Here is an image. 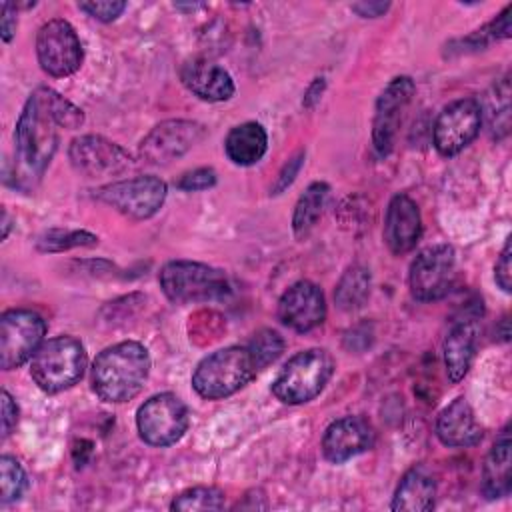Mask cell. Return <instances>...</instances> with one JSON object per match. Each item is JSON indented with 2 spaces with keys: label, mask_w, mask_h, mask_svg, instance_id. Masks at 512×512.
Wrapping results in <instances>:
<instances>
[{
  "label": "cell",
  "mask_w": 512,
  "mask_h": 512,
  "mask_svg": "<svg viewBox=\"0 0 512 512\" xmlns=\"http://www.w3.org/2000/svg\"><path fill=\"white\" fill-rule=\"evenodd\" d=\"M86 350L74 336H56L36 350L30 362L34 384L46 394H58L72 388L86 370Z\"/></svg>",
  "instance_id": "cell-3"
},
{
  "label": "cell",
  "mask_w": 512,
  "mask_h": 512,
  "mask_svg": "<svg viewBox=\"0 0 512 512\" xmlns=\"http://www.w3.org/2000/svg\"><path fill=\"white\" fill-rule=\"evenodd\" d=\"M46 334V322L38 312L10 308L0 316V366L14 370L36 354Z\"/></svg>",
  "instance_id": "cell-8"
},
{
  "label": "cell",
  "mask_w": 512,
  "mask_h": 512,
  "mask_svg": "<svg viewBox=\"0 0 512 512\" xmlns=\"http://www.w3.org/2000/svg\"><path fill=\"white\" fill-rule=\"evenodd\" d=\"M224 150L234 164L252 166L266 154L268 134L258 122H242L228 132Z\"/></svg>",
  "instance_id": "cell-24"
},
{
  "label": "cell",
  "mask_w": 512,
  "mask_h": 512,
  "mask_svg": "<svg viewBox=\"0 0 512 512\" xmlns=\"http://www.w3.org/2000/svg\"><path fill=\"white\" fill-rule=\"evenodd\" d=\"M334 372V358L324 348L294 354L272 382V394L284 404H304L316 398Z\"/></svg>",
  "instance_id": "cell-5"
},
{
  "label": "cell",
  "mask_w": 512,
  "mask_h": 512,
  "mask_svg": "<svg viewBox=\"0 0 512 512\" xmlns=\"http://www.w3.org/2000/svg\"><path fill=\"white\" fill-rule=\"evenodd\" d=\"M456 278V254L448 244L424 248L410 264V292L420 302L444 298Z\"/></svg>",
  "instance_id": "cell-11"
},
{
  "label": "cell",
  "mask_w": 512,
  "mask_h": 512,
  "mask_svg": "<svg viewBox=\"0 0 512 512\" xmlns=\"http://www.w3.org/2000/svg\"><path fill=\"white\" fill-rule=\"evenodd\" d=\"M8 232H10V218H8V212L2 210V240H6Z\"/></svg>",
  "instance_id": "cell-41"
},
{
  "label": "cell",
  "mask_w": 512,
  "mask_h": 512,
  "mask_svg": "<svg viewBox=\"0 0 512 512\" xmlns=\"http://www.w3.org/2000/svg\"><path fill=\"white\" fill-rule=\"evenodd\" d=\"M482 118L488 122L492 138L502 140L510 132V78L504 76L490 86L480 106Z\"/></svg>",
  "instance_id": "cell-25"
},
{
  "label": "cell",
  "mask_w": 512,
  "mask_h": 512,
  "mask_svg": "<svg viewBox=\"0 0 512 512\" xmlns=\"http://www.w3.org/2000/svg\"><path fill=\"white\" fill-rule=\"evenodd\" d=\"M328 194H330V186L326 182H312L300 194L292 214V230L296 238H304L314 228V224L322 216Z\"/></svg>",
  "instance_id": "cell-26"
},
{
  "label": "cell",
  "mask_w": 512,
  "mask_h": 512,
  "mask_svg": "<svg viewBox=\"0 0 512 512\" xmlns=\"http://www.w3.org/2000/svg\"><path fill=\"white\" fill-rule=\"evenodd\" d=\"M204 132V126L194 120H164L144 136L138 154L148 164H170L192 150L204 138Z\"/></svg>",
  "instance_id": "cell-14"
},
{
  "label": "cell",
  "mask_w": 512,
  "mask_h": 512,
  "mask_svg": "<svg viewBox=\"0 0 512 512\" xmlns=\"http://www.w3.org/2000/svg\"><path fill=\"white\" fill-rule=\"evenodd\" d=\"M510 12L512 6L508 4L492 22H488L486 26L474 30L470 36L458 40V48H454L456 52L464 54V52H476V50H484L488 44L496 42V40H504L510 38Z\"/></svg>",
  "instance_id": "cell-28"
},
{
  "label": "cell",
  "mask_w": 512,
  "mask_h": 512,
  "mask_svg": "<svg viewBox=\"0 0 512 512\" xmlns=\"http://www.w3.org/2000/svg\"><path fill=\"white\" fill-rule=\"evenodd\" d=\"M436 502V480L428 472L426 466L410 468L392 498V510H406V512H428L434 508Z\"/></svg>",
  "instance_id": "cell-23"
},
{
  "label": "cell",
  "mask_w": 512,
  "mask_h": 512,
  "mask_svg": "<svg viewBox=\"0 0 512 512\" xmlns=\"http://www.w3.org/2000/svg\"><path fill=\"white\" fill-rule=\"evenodd\" d=\"M324 88H326V80H324V78H314V82L308 86V90H306V94H304L302 104H304L306 108H314V106L318 104V100L322 98Z\"/></svg>",
  "instance_id": "cell-40"
},
{
  "label": "cell",
  "mask_w": 512,
  "mask_h": 512,
  "mask_svg": "<svg viewBox=\"0 0 512 512\" xmlns=\"http://www.w3.org/2000/svg\"><path fill=\"white\" fill-rule=\"evenodd\" d=\"M350 8L362 18H376V16H382L390 8V4L388 2H354Z\"/></svg>",
  "instance_id": "cell-39"
},
{
  "label": "cell",
  "mask_w": 512,
  "mask_h": 512,
  "mask_svg": "<svg viewBox=\"0 0 512 512\" xmlns=\"http://www.w3.org/2000/svg\"><path fill=\"white\" fill-rule=\"evenodd\" d=\"M98 236L86 230H48L36 242L40 252H64L78 246H96Z\"/></svg>",
  "instance_id": "cell-31"
},
{
  "label": "cell",
  "mask_w": 512,
  "mask_h": 512,
  "mask_svg": "<svg viewBox=\"0 0 512 512\" xmlns=\"http://www.w3.org/2000/svg\"><path fill=\"white\" fill-rule=\"evenodd\" d=\"M482 112L476 98H460L448 104L436 118L432 128L434 148L442 156L462 152L480 132Z\"/></svg>",
  "instance_id": "cell-13"
},
{
  "label": "cell",
  "mask_w": 512,
  "mask_h": 512,
  "mask_svg": "<svg viewBox=\"0 0 512 512\" xmlns=\"http://www.w3.org/2000/svg\"><path fill=\"white\" fill-rule=\"evenodd\" d=\"M36 56L46 74L64 78L80 68L84 52L72 24L64 18H52L36 34Z\"/></svg>",
  "instance_id": "cell-10"
},
{
  "label": "cell",
  "mask_w": 512,
  "mask_h": 512,
  "mask_svg": "<svg viewBox=\"0 0 512 512\" xmlns=\"http://www.w3.org/2000/svg\"><path fill=\"white\" fill-rule=\"evenodd\" d=\"M0 34H2V40L4 42H10L16 34V24H18V18H16V4H10V2H4L2 4V12H0Z\"/></svg>",
  "instance_id": "cell-38"
},
{
  "label": "cell",
  "mask_w": 512,
  "mask_h": 512,
  "mask_svg": "<svg viewBox=\"0 0 512 512\" xmlns=\"http://www.w3.org/2000/svg\"><path fill=\"white\" fill-rule=\"evenodd\" d=\"M482 426L478 424L472 406L464 396L454 398L436 420V436L444 446L470 448L482 440Z\"/></svg>",
  "instance_id": "cell-20"
},
{
  "label": "cell",
  "mask_w": 512,
  "mask_h": 512,
  "mask_svg": "<svg viewBox=\"0 0 512 512\" xmlns=\"http://www.w3.org/2000/svg\"><path fill=\"white\" fill-rule=\"evenodd\" d=\"M80 10H84L88 16L100 20V22H112L116 20L124 8H126V2H116V0H104V2H82L78 4Z\"/></svg>",
  "instance_id": "cell-34"
},
{
  "label": "cell",
  "mask_w": 512,
  "mask_h": 512,
  "mask_svg": "<svg viewBox=\"0 0 512 512\" xmlns=\"http://www.w3.org/2000/svg\"><path fill=\"white\" fill-rule=\"evenodd\" d=\"M94 198L132 220H146L162 208L166 182L156 176H134L96 188Z\"/></svg>",
  "instance_id": "cell-7"
},
{
  "label": "cell",
  "mask_w": 512,
  "mask_h": 512,
  "mask_svg": "<svg viewBox=\"0 0 512 512\" xmlns=\"http://www.w3.org/2000/svg\"><path fill=\"white\" fill-rule=\"evenodd\" d=\"M414 92H416V86L410 76L392 78L388 86L380 92L376 100L374 122H372V144L378 156L390 154L400 120H402V112L410 104Z\"/></svg>",
  "instance_id": "cell-15"
},
{
  "label": "cell",
  "mask_w": 512,
  "mask_h": 512,
  "mask_svg": "<svg viewBox=\"0 0 512 512\" xmlns=\"http://www.w3.org/2000/svg\"><path fill=\"white\" fill-rule=\"evenodd\" d=\"M26 472L20 462L8 454L0 458V502L10 504L18 500L26 490Z\"/></svg>",
  "instance_id": "cell-32"
},
{
  "label": "cell",
  "mask_w": 512,
  "mask_h": 512,
  "mask_svg": "<svg viewBox=\"0 0 512 512\" xmlns=\"http://www.w3.org/2000/svg\"><path fill=\"white\" fill-rule=\"evenodd\" d=\"M370 284H372L370 270L362 264H352L350 268H346V272L336 284V290H334L336 306L344 312L358 310L360 306H364L366 298L370 296Z\"/></svg>",
  "instance_id": "cell-27"
},
{
  "label": "cell",
  "mask_w": 512,
  "mask_h": 512,
  "mask_svg": "<svg viewBox=\"0 0 512 512\" xmlns=\"http://www.w3.org/2000/svg\"><path fill=\"white\" fill-rule=\"evenodd\" d=\"M172 510H222L224 508V492L214 486H194L178 496H174Z\"/></svg>",
  "instance_id": "cell-29"
},
{
  "label": "cell",
  "mask_w": 512,
  "mask_h": 512,
  "mask_svg": "<svg viewBox=\"0 0 512 512\" xmlns=\"http://www.w3.org/2000/svg\"><path fill=\"white\" fill-rule=\"evenodd\" d=\"M68 158L72 168L88 178L120 176L134 166L132 156L120 144L96 134L74 138L68 146Z\"/></svg>",
  "instance_id": "cell-12"
},
{
  "label": "cell",
  "mask_w": 512,
  "mask_h": 512,
  "mask_svg": "<svg viewBox=\"0 0 512 512\" xmlns=\"http://www.w3.org/2000/svg\"><path fill=\"white\" fill-rule=\"evenodd\" d=\"M302 164H304V152L300 150L298 154H294V156L284 164V168H282V172H280V176H278V180H276V184H274V188H272V194L284 192V190L294 182V178L298 176Z\"/></svg>",
  "instance_id": "cell-36"
},
{
  "label": "cell",
  "mask_w": 512,
  "mask_h": 512,
  "mask_svg": "<svg viewBox=\"0 0 512 512\" xmlns=\"http://www.w3.org/2000/svg\"><path fill=\"white\" fill-rule=\"evenodd\" d=\"M422 236V218L416 202L406 194H396L388 202L384 218V242L392 254L410 252Z\"/></svg>",
  "instance_id": "cell-18"
},
{
  "label": "cell",
  "mask_w": 512,
  "mask_h": 512,
  "mask_svg": "<svg viewBox=\"0 0 512 512\" xmlns=\"http://www.w3.org/2000/svg\"><path fill=\"white\" fill-rule=\"evenodd\" d=\"M476 322L474 320H460L456 322L444 342H442V354H444V366H446V374L450 378V382H460L472 360H474V352H476Z\"/></svg>",
  "instance_id": "cell-22"
},
{
  "label": "cell",
  "mask_w": 512,
  "mask_h": 512,
  "mask_svg": "<svg viewBox=\"0 0 512 512\" xmlns=\"http://www.w3.org/2000/svg\"><path fill=\"white\" fill-rule=\"evenodd\" d=\"M18 422V404L8 390H2V438H6Z\"/></svg>",
  "instance_id": "cell-37"
},
{
  "label": "cell",
  "mask_w": 512,
  "mask_h": 512,
  "mask_svg": "<svg viewBox=\"0 0 512 512\" xmlns=\"http://www.w3.org/2000/svg\"><path fill=\"white\" fill-rule=\"evenodd\" d=\"M248 352L254 360L256 370H264L268 364H272L284 350V340L282 336L272 330V328H262L258 332H254V336L248 342Z\"/></svg>",
  "instance_id": "cell-30"
},
{
  "label": "cell",
  "mask_w": 512,
  "mask_h": 512,
  "mask_svg": "<svg viewBox=\"0 0 512 512\" xmlns=\"http://www.w3.org/2000/svg\"><path fill=\"white\" fill-rule=\"evenodd\" d=\"M256 372L246 346H226L198 362L192 374V388L206 400H220L244 388Z\"/></svg>",
  "instance_id": "cell-4"
},
{
  "label": "cell",
  "mask_w": 512,
  "mask_h": 512,
  "mask_svg": "<svg viewBox=\"0 0 512 512\" xmlns=\"http://www.w3.org/2000/svg\"><path fill=\"white\" fill-rule=\"evenodd\" d=\"M512 488V442L510 430L504 428L492 444L482 466V492L488 500L508 496Z\"/></svg>",
  "instance_id": "cell-21"
},
{
  "label": "cell",
  "mask_w": 512,
  "mask_h": 512,
  "mask_svg": "<svg viewBox=\"0 0 512 512\" xmlns=\"http://www.w3.org/2000/svg\"><path fill=\"white\" fill-rule=\"evenodd\" d=\"M494 278H496V284L504 290V292H510L512 290V262H510V238L506 240L498 260H496V266H494Z\"/></svg>",
  "instance_id": "cell-35"
},
{
  "label": "cell",
  "mask_w": 512,
  "mask_h": 512,
  "mask_svg": "<svg viewBox=\"0 0 512 512\" xmlns=\"http://www.w3.org/2000/svg\"><path fill=\"white\" fill-rule=\"evenodd\" d=\"M374 428L362 416H344L334 420L322 436L324 458L342 464L374 446Z\"/></svg>",
  "instance_id": "cell-17"
},
{
  "label": "cell",
  "mask_w": 512,
  "mask_h": 512,
  "mask_svg": "<svg viewBox=\"0 0 512 512\" xmlns=\"http://www.w3.org/2000/svg\"><path fill=\"white\" fill-rule=\"evenodd\" d=\"M278 318L296 332H310L326 318L324 292L310 280L292 284L278 300Z\"/></svg>",
  "instance_id": "cell-16"
},
{
  "label": "cell",
  "mask_w": 512,
  "mask_h": 512,
  "mask_svg": "<svg viewBox=\"0 0 512 512\" xmlns=\"http://www.w3.org/2000/svg\"><path fill=\"white\" fill-rule=\"evenodd\" d=\"M136 428L146 444L170 446L188 430V408L176 394H156L138 408Z\"/></svg>",
  "instance_id": "cell-9"
},
{
  "label": "cell",
  "mask_w": 512,
  "mask_h": 512,
  "mask_svg": "<svg viewBox=\"0 0 512 512\" xmlns=\"http://www.w3.org/2000/svg\"><path fill=\"white\" fill-rule=\"evenodd\" d=\"M150 372L148 350L134 340L118 342L104 348L92 364L94 394L112 404L132 400L142 388Z\"/></svg>",
  "instance_id": "cell-2"
},
{
  "label": "cell",
  "mask_w": 512,
  "mask_h": 512,
  "mask_svg": "<svg viewBox=\"0 0 512 512\" xmlns=\"http://www.w3.org/2000/svg\"><path fill=\"white\" fill-rule=\"evenodd\" d=\"M158 282L166 298L176 304L220 300L230 294L228 276L222 270L202 262H166L158 274Z\"/></svg>",
  "instance_id": "cell-6"
},
{
  "label": "cell",
  "mask_w": 512,
  "mask_h": 512,
  "mask_svg": "<svg viewBox=\"0 0 512 512\" xmlns=\"http://www.w3.org/2000/svg\"><path fill=\"white\" fill-rule=\"evenodd\" d=\"M180 80L194 96L208 102H222L234 94V80L228 70L208 58H192L184 62Z\"/></svg>",
  "instance_id": "cell-19"
},
{
  "label": "cell",
  "mask_w": 512,
  "mask_h": 512,
  "mask_svg": "<svg viewBox=\"0 0 512 512\" xmlns=\"http://www.w3.org/2000/svg\"><path fill=\"white\" fill-rule=\"evenodd\" d=\"M82 124L84 114L78 106L48 86L36 88L28 96L14 130V184L22 190L34 188L58 148V130H76Z\"/></svg>",
  "instance_id": "cell-1"
},
{
  "label": "cell",
  "mask_w": 512,
  "mask_h": 512,
  "mask_svg": "<svg viewBox=\"0 0 512 512\" xmlns=\"http://www.w3.org/2000/svg\"><path fill=\"white\" fill-rule=\"evenodd\" d=\"M216 184V172L214 168H196L190 170L186 174H182L176 182V186L184 192H200V190H208Z\"/></svg>",
  "instance_id": "cell-33"
}]
</instances>
